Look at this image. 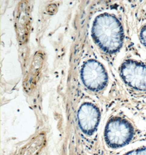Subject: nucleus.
Wrapping results in <instances>:
<instances>
[{
	"mask_svg": "<svg viewBox=\"0 0 146 155\" xmlns=\"http://www.w3.org/2000/svg\"><path fill=\"white\" fill-rule=\"evenodd\" d=\"M81 76L84 86L92 91L103 90L108 83V75L105 67L94 59L84 63L82 67Z\"/></svg>",
	"mask_w": 146,
	"mask_h": 155,
	"instance_id": "obj_4",
	"label": "nucleus"
},
{
	"mask_svg": "<svg viewBox=\"0 0 146 155\" xmlns=\"http://www.w3.org/2000/svg\"><path fill=\"white\" fill-rule=\"evenodd\" d=\"M92 35L101 50L109 54L118 52L124 41V31L122 22L111 14H101L95 18Z\"/></svg>",
	"mask_w": 146,
	"mask_h": 155,
	"instance_id": "obj_1",
	"label": "nucleus"
},
{
	"mask_svg": "<svg viewBox=\"0 0 146 155\" xmlns=\"http://www.w3.org/2000/svg\"><path fill=\"white\" fill-rule=\"evenodd\" d=\"M139 39L141 44L146 49V24L142 26L140 30Z\"/></svg>",
	"mask_w": 146,
	"mask_h": 155,
	"instance_id": "obj_7",
	"label": "nucleus"
},
{
	"mask_svg": "<svg viewBox=\"0 0 146 155\" xmlns=\"http://www.w3.org/2000/svg\"><path fill=\"white\" fill-rule=\"evenodd\" d=\"M78 124L82 131L87 134L95 132L100 122V110L95 105L85 102L81 105L77 114Z\"/></svg>",
	"mask_w": 146,
	"mask_h": 155,
	"instance_id": "obj_5",
	"label": "nucleus"
},
{
	"mask_svg": "<svg viewBox=\"0 0 146 155\" xmlns=\"http://www.w3.org/2000/svg\"><path fill=\"white\" fill-rule=\"evenodd\" d=\"M138 129L131 121L122 117H114L108 121L105 130V140L112 149L124 147L138 138Z\"/></svg>",
	"mask_w": 146,
	"mask_h": 155,
	"instance_id": "obj_2",
	"label": "nucleus"
},
{
	"mask_svg": "<svg viewBox=\"0 0 146 155\" xmlns=\"http://www.w3.org/2000/svg\"><path fill=\"white\" fill-rule=\"evenodd\" d=\"M119 74L124 83L135 91L146 92V63L140 60H125Z\"/></svg>",
	"mask_w": 146,
	"mask_h": 155,
	"instance_id": "obj_3",
	"label": "nucleus"
},
{
	"mask_svg": "<svg viewBox=\"0 0 146 155\" xmlns=\"http://www.w3.org/2000/svg\"><path fill=\"white\" fill-rule=\"evenodd\" d=\"M123 155H146V145L136 147Z\"/></svg>",
	"mask_w": 146,
	"mask_h": 155,
	"instance_id": "obj_6",
	"label": "nucleus"
}]
</instances>
